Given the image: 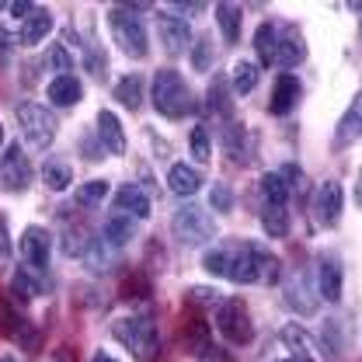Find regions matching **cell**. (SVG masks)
<instances>
[{
	"label": "cell",
	"instance_id": "f6af8a7d",
	"mask_svg": "<svg viewBox=\"0 0 362 362\" xmlns=\"http://www.w3.org/2000/svg\"><path fill=\"white\" fill-rule=\"evenodd\" d=\"M202 359H206V362H233V356H230L226 349H216V345H209V349L202 352Z\"/></svg>",
	"mask_w": 362,
	"mask_h": 362
},
{
	"label": "cell",
	"instance_id": "74e56055",
	"mask_svg": "<svg viewBox=\"0 0 362 362\" xmlns=\"http://www.w3.org/2000/svg\"><path fill=\"white\" fill-rule=\"evenodd\" d=\"M0 320H4V334H7V338H18V331L28 324L25 317H18L14 310H11V303H7V300H0Z\"/></svg>",
	"mask_w": 362,
	"mask_h": 362
},
{
	"label": "cell",
	"instance_id": "8fae6325",
	"mask_svg": "<svg viewBox=\"0 0 362 362\" xmlns=\"http://www.w3.org/2000/svg\"><path fill=\"white\" fill-rule=\"evenodd\" d=\"M21 255L32 269H45L49 265V255H52V237L45 226H28L21 233Z\"/></svg>",
	"mask_w": 362,
	"mask_h": 362
},
{
	"label": "cell",
	"instance_id": "83f0119b",
	"mask_svg": "<svg viewBox=\"0 0 362 362\" xmlns=\"http://www.w3.org/2000/svg\"><path fill=\"white\" fill-rule=\"evenodd\" d=\"M42 181L52 188V192H63V188H70L74 171H70V164H63V160H49L42 168Z\"/></svg>",
	"mask_w": 362,
	"mask_h": 362
},
{
	"label": "cell",
	"instance_id": "ab89813d",
	"mask_svg": "<svg viewBox=\"0 0 362 362\" xmlns=\"http://www.w3.org/2000/svg\"><path fill=\"white\" fill-rule=\"evenodd\" d=\"M223 143H226V153H230V157L237 160V153L244 150V129L230 122V126H226V133H223Z\"/></svg>",
	"mask_w": 362,
	"mask_h": 362
},
{
	"label": "cell",
	"instance_id": "5bb4252c",
	"mask_svg": "<svg viewBox=\"0 0 362 362\" xmlns=\"http://www.w3.org/2000/svg\"><path fill=\"white\" fill-rule=\"evenodd\" d=\"M300 81L293 77V74H279V81H275V88H272V101H269V112L272 115H289L293 108H296V101H300Z\"/></svg>",
	"mask_w": 362,
	"mask_h": 362
},
{
	"label": "cell",
	"instance_id": "f907efd6",
	"mask_svg": "<svg viewBox=\"0 0 362 362\" xmlns=\"http://www.w3.org/2000/svg\"><path fill=\"white\" fill-rule=\"evenodd\" d=\"M171 7H178V11H202V4H171Z\"/></svg>",
	"mask_w": 362,
	"mask_h": 362
},
{
	"label": "cell",
	"instance_id": "8992f818",
	"mask_svg": "<svg viewBox=\"0 0 362 362\" xmlns=\"http://www.w3.org/2000/svg\"><path fill=\"white\" fill-rule=\"evenodd\" d=\"M216 327L230 345H247L255 338V324H251L244 300H223L220 310H216Z\"/></svg>",
	"mask_w": 362,
	"mask_h": 362
},
{
	"label": "cell",
	"instance_id": "30bf717a",
	"mask_svg": "<svg viewBox=\"0 0 362 362\" xmlns=\"http://www.w3.org/2000/svg\"><path fill=\"white\" fill-rule=\"evenodd\" d=\"M157 32H160V42L171 56H178L192 45V28L181 14H157Z\"/></svg>",
	"mask_w": 362,
	"mask_h": 362
},
{
	"label": "cell",
	"instance_id": "3957f363",
	"mask_svg": "<svg viewBox=\"0 0 362 362\" xmlns=\"http://www.w3.org/2000/svg\"><path fill=\"white\" fill-rule=\"evenodd\" d=\"M108 28H112V35H115V42L119 49L129 56V59H143L146 52H150V39H146V28H143V21H139V14H136V7H112V14H108Z\"/></svg>",
	"mask_w": 362,
	"mask_h": 362
},
{
	"label": "cell",
	"instance_id": "f546056e",
	"mask_svg": "<svg viewBox=\"0 0 362 362\" xmlns=\"http://www.w3.org/2000/svg\"><path fill=\"white\" fill-rule=\"evenodd\" d=\"M185 345L192 349V352H206L213 341H209V324L206 320H188V327H185Z\"/></svg>",
	"mask_w": 362,
	"mask_h": 362
},
{
	"label": "cell",
	"instance_id": "8d00e7d4",
	"mask_svg": "<svg viewBox=\"0 0 362 362\" xmlns=\"http://www.w3.org/2000/svg\"><path fill=\"white\" fill-rule=\"evenodd\" d=\"M45 63H49L52 70H59V77H66V74L74 70V59H70V52H66L63 45H52V49L45 52Z\"/></svg>",
	"mask_w": 362,
	"mask_h": 362
},
{
	"label": "cell",
	"instance_id": "7a4b0ae2",
	"mask_svg": "<svg viewBox=\"0 0 362 362\" xmlns=\"http://www.w3.org/2000/svg\"><path fill=\"white\" fill-rule=\"evenodd\" d=\"M153 108L168 119H181V115H192L195 112V101H192V90L181 81L178 70H160L153 77Z\"/></svg>",
	"mask_w": 362,
	"mask_h": 362
},
{
	"label": "cell",
	"instance_id": "2e32d148",
	"mask_svg": "<svg viewBox=\"0 0 362 362\" xmlns=\"http://www.w3.org/2000/svg\"><path fill=\"white\" fill-rule=\"evenodd\" d=\"M45 98H49L52 105H59V108H74V105L84 98V88H81V81H77L74 74H66V77H56V81H49Z\"/></svg>",
	"mask_w": 362,
	"mask_h": 362
},
{
	"label": "cell",
	"instance_id": "d6986e66",
	"mask_svg": "<svg viewBox=\"0 0 362 362\" xmlns=\"http://www.w3.org/2000/svg\"><path fill=\"white\" fill-rule=\"evenodd\" d=\"M230 105H233L230 77L216 74V77L209 81V90H206V108H209V112H216V115H223V119H230Z\"/></svg>",
	"mask_w": 362,
	"mask_h": 362
},
{
	"label": "cell",
	"instance_id": "d590c367",
	"mask_svg": "<svg viewBox=\"0 0 362 362\" xmlns=\"http://www.w3.org/2000/svg\"><path fill=\"white\" fill-rule=\"evenodd\" d=\"M213 45H209V35H202V39H195L192 42V66L195 70H209L213 66Z\"/></svg>",
	"mask_w": 362,
	"mask_h": 362
},
{
	"label": "cell",
	"instance_id": "4dcf8cb0",
	"mask_svg": "<svg viewBox=\"0 0 362 362\" xmlns=\"http://www.w3.org/2000/svg\"><path fill=\"white\" fill-rule=\"evenodd\" d=\"M262 192H265V202H275V206H286V199H289V185L282 181L279 171L262 178Z\"/></svg>",
	"mask_w": 362,
	"mask_h": 362
},
{
	"label": "cell",
	"instance_id": "60d3db41",
	"mask_svg": "<svg viewBox=\"0 0 362 362\" xmlns=\"http://www.w3.org/2000/svg\"><path fill=\"white\" fill-rule=\"evenodd\" d=\"M202 269L213 272V275H223V279H226V247H216V251H209V255L202 258Z\"/></svg>",
	"mask_w": 362,
	"mask_h": 362
},
{
	"label": "cell",
	"instance_id": "1f68e13d",
	"mask_svg": "<svg viewBox=\"0 0 362 362\" xmlns=\"http://www.w3.org/2000/svg\"><path fill=\"white\" fill-rule=\"evenodd\" d=\"M108 195V181L94 178V181H84L77 192H74V199H77V206H98L101 199Z\"/></svg>",
	"mask_w": 362,
	"mask_h": 362
},
{
	"label": "cell",
	"instance_id": "f35d334b",
	"mask_svg": "<svg viewBox=\"0 0 362 362\" xmlns=\"http://www.w3.org/2000/svg\"><path fill=\"white\" fill-rule=\"evenodd\" d=\"M258 247V244H255ZM258 269H262V279L265 282H275L279 279V258L272 255V251H265V247H258Z\"/></svg>",
	"mask_w": 362,
	"mask_h": 362
},
{
	"label": "cell",
	"instance_id": "5b68a950",
	"mask_svg": "<svg viewBox=\"0 0 362 362\" xmlns=\"http://www.w3.org/2000/svg\"><path fill=\"white\" fill-rule=\"evenodd\" d=\"M18 122L25 129V139L35 150H49L52 146V139H56V115L49 108L35 105V101H25V105H18Z\"/></svg>",
	"mask_w": 362,
	"mask_h": 362
},
{
	"label": "cell",
	"instance_id": "9a60e30c",
	"mask_svg": "<svg viewBox=\"0 0 362 362\" xmlns=\"http://www.w3.org/2000/svg\"><path fill=\"white\" fill-rule=\"evenodd\" d=\"M115 209L133 216V220H146L150 216V199H146V192L139 185H122L115 192Z\"/></svg>",
	"mask_w": 362,
	"mask_h": 362
},
{
	"label": "cell",
	"instance_id": "9c48e42d",
	"mask_svg": "<svg viewBox=\"0 0 362 362\" xmlns=\"http://www.w3.org/2000/svg\"><path fill=\"white\" fill-rule=\"evenodd\" d=\"M341 206H345V188H341V181H324L314 195V220L320 226H334L341 220Z\"/></svg>",
	"mask_w": 362,
	"mask_h": 362
},
{
	"label": "cell",
	"instance_id": "816d5d0a",
	"mask_svg": "<svg viewBox=\"0 0 362 362\" xmlns=\"http://www.w3.org/2000/svg\"><path fill=\"white\" fill-rule=\"evenodd\" d=\"M282 362H314V359H307V356H289V359H282Z\"/></svg>",
	"mask_w": 362,
	"mask_h": 362
},
{
	"label": "cell",
	"instance_id": "cb8c5ba5",
	"mask_svg": "<svg viewBox=\"0 0 362 362\" xmlns=\"http://www.w3.org/2000/svg\"><path fill=\"white\" fill-rule=\"evenodd\" d=\"M230 88H233V98L240 94H251V90L258 88V66L251 63V59H240L237 66H233V74H230Z\"/></svg>",
	"mask_w": 362,
	"mask_h": 362
},
{
	"label": "cell",
	"instance_id": "db71d44e",
	"mask_svg": "<svg viewBox=\"0 0 362 362\" xmlns=\"http://www.w3.org/2000/svg\"><path fill=\"white\" fill-rule=\"evenodd\" d=\"M356 199H359V206H362V181H359V192H356Z\"/></svg>",
	"mask_w": 362,
	"mask_h": 362
},
{
	"label": "cell",
	"instance_id": "ac0fdd59",
	"mask_svg": "<svg viewBox=\"0 0 362 362\" xmlns=\"http://www.w3.org/2000/svg\"><path fill=\"white\" fill-rule=\"evenodd\" d=\"M98 136L105 139L108 153H126V133L115 112H98Z\"/></svg>",
	"mask_w": 362,
	"mask_h": 362
},
{
	"label": "cell",
	"instance_id": "d6a6232c",
	"mask_svg": "<svg viewBox=\"0 0 362 362\" xmlns=\"http://www.w3.org/2000/svg\"><path fill=\"white\" fill-rule=\"evenodd\" d=\"M282 341L293 349V356H307V352H310V345H314V341H310V334H307L303 327H296V324L282 327ZM307 359H310V356H307Z\"/></svg>",
	"mask_w": 362,
	"mask_h": 362
},
{
	"label": "cell",
	"instance_id": "ee69618b",
	"mask_svg": "<svg viewBox=\"0 0 362 362\" xmlns=\"http://www.w3.org/2000/svg\"><path fill=\"white\" fill-rule=\"evenodd\" d=\"M11 255V233H7V213L0 209V258Z\"/></svg>",
	"mask_w": 362,
	"mask_h": 362
},
{
	"label": "cell",
	"instance_id": "7dc6e473",
	"mask_svg": "<svg viewBox=\"0 0 362 362\" xmlns=\"http://www.w3.org/2000/svg\"><path fill=\"white\" fill-rule=\"evenodd\" d=\"M52 362H77V356L70 345H59V349H52Z\"/></svg>",
	"mask_w": 362,
	"mask_h": 362
},
{
	"label": "cell",
	"instance_id": "52a82bcc",
	"mask_svg": "<svg viewBox=\"0 0 362 362\" xmlns=\"http://www.w3.org/2000/svg\"><path fill=\"white\" fill-rule=\"evenodd\" d=\"M0 178H4V185H7L11 192H25V188L32 185L28 153H25L18 143H11V146L4 150V157H0Z\"/></svg>",
	"mask_w": 362,
	"mask_h": 362
},
{
	"label": "cell",
	"instance_id": "ffe728a7",
	"mask_svg": "<svg viewBox=\"0 0 362 362\" xmlns=\"http://www.w3.org/2000/svg\"><path fill=\"white\" fill-rule=\"evenodd\" d=\"M168 188L181 195V199H188V195H195L199 188H202V178H199V171L195 168H188V164H171V171H168Z\"/></svg>",
	"mask_w": 362,
	"mask_h": 362
},
{
	"label": "cell",
	"instance_id": "7bdbcfd3",
	"mask_svg": "<svg viewBox=\"0 0 362 362\" xmlns=\"http://www.w3.org/2000/svg\"><path fill=\"white\" fill-rule=\"evenodd\" d=\"M188 300H192V303H199V307H206V303L213 307V303H216L220 296H216V289H206V286H195V289H188Z\"/></svg>",
	"mask_w": 362,
	"mask_h": 362
},
{
	"label": "cell",
	"instance_id": "d4e9b609",
	"mask_svg": "<svg viewBox=\"0 0 362 362\" xmlns=\"http://www.w3.org/2000/svg\"><path fill=\"white\" fill-rule=\"evenodd\" d=\"M216 25H220L226 42H237L240 39V7L237 4H216Z\"/></svg>",
	"mask_w": 362,
	"mask_h": 362
},
{
	"label": "cell",
	"instance_id": "4316f807",
	"mask_svg": "<svg viewBox=\"0 0 362 362\" xmlns=\"http://www.w3.org/2000/svg\"><path fill=\"white\" fill-rule=\"evenodd\" d=\"M362 133V94L352 101V108L345 112V119H341V126H338V136H334V143L341 146L345 139H356Z\"/></svg>",
	"mask_w": 362,
	"mask_h": 362
},
{
	"label": "cell",
	"instance_id": "11a10c76",
	"mask_svg": "<svg viewBox=\"0 0 362 362\" xmlns=\"http://www.w3.org/2000/svg\"><path fill=\"white\" fill-rule=\"evenodd\" d=\"M0 146H4V122H0Z\"/></svg>",
	"mask_w": 362,
	"mask_h": 362
},
{
	"label": "cell",
	"instance_id": "e575fe53",
	"mask_svg": "<svg viewBox=\"0 0 362 362\" xmlns=\"http://www.w3.org/2000/svg\"><path fill=\"white\" fill-rule=\"evenodd\" d=\"M286 303H289V307H296L300 314H314V300L307 296V282H303V279H296V282L289 286V293H286Z\"/></svg>",
	"mask_w": 362,
	"mask_h": 362
},
{
	"label": "cell",
	"instance_id": "603a6c76",
	"mask_svg": "<svg viewBox=\"0 0 362 362\" xmlns=\"http://www.w3.org/2000/svg\"><path fill=\"white\" fill-rule=\"evenodd\" d=\"M275 49H279V25H258V32H255V52H258V59L265 63V66H275Z\"/></svg>",
	"mask_w": 362,
	"mask_h": 362
},
{
	"label": "cell",
	"instance_id": "681fc988",
	"mask_svg": "<svg viewBox=\"0 0 362 362\" xmlns=\"http://www.w3.org/2000/svg\"><path fill=\"white\" fill-rule=\"evenodd\" d=\"M90 362H119L115 356H108V352H94V359Z\"/></svg>",
	"mask_w": 362,
	"mask_h": 362
},
{
	"label": "cell",
	"instance_id": "e0dca14e",
	"mask_svg": "<svg viewBox=\"0 0 362 362\" xmlns=\"http://www.w3.org/2000/svg\"><path fill=\"white\" fill-rule=\"evenodd\" d=\"M133 237H136V220L126 216V213H112L108 223L101 226V240H105L108 247H126Z\"/></svg>",
	"mask_w": 362,
	"mask_h": 362
},
{
	"label": "cell",
	"instance_id": "277c9868",
	"mask_svg": "<svg viewBox=\"0 0 362 362\" xmlns=\"http://www.w3.org/2000/svg\"><path fill=\"white\" fill-rule=\"evenodd\" d=\"M171 230H175V237L181 244H188V247H199V244L216 237V223L206 213V206H181L178 213L171 216Z\"/></svg>",
	"mask_w": 362,
	"mask_h": 362
},
{
	"label": "cell",
	"instance_id": "836d02e7",
	"mask_svg": "<svg viewBox=\"0 0 362 362\" xmlns=\"http://www.w3.org/2000/svg\"><path fill=\"white\" fill-rule=\"evenodd\" d=\"M192 157H195L199 164H209V157H213V139H209V129H206V126H195V129H192Z\"/></svg>",
	"mask_w": 362,
	"mask_h": 362
},
{
	"label": "cell",
	"instance_id": "b9f144b4",
	"mask_svg": "<svg viewBox=\"0 0 362 362\" xmlns=\"http://www.w3.org/2000/svg\"><path fill=\"white\" fill-rule=\"evenodd\" d=\"M209 206L220 209V213H226V209L233 206V195H230L226 185H213V188H209Z\"/></svg>",
	"mask_w": 362,
	"mask_h": 362
},
{
	"label": "cell",
	"instance_id": "f1b7e54d",
	"mask_svg": "<svg viewBox=\"0 0 362 362\" xmlns=\"http://www.w3.org/2000/svg\"><path fill=\"white\" fill-rule=\"evenodd\" d=\"M11 293H18V300H35V296L42 293V282L32 279V272L28 269H18L14 272V279H11Z\"/></svg>",
	"mask_w": 362,
	"mask_h": 362
},
{
	"label": "cell",
	"instance_id": "44dd1931",
	"mask_svg": "<svg viewBox=\"0 0 362 362\" xmlns=\"http://www.w3.org/2000/svg\"><path fill=\"white\" fill-rule=\"evenodd\" d=\"M143 98H146V81H143L139 74H129V77H122V81L115 84V101L126 105L129 112H139V108H143Z\"/></svg>",
	"mask_w": 362,
	"mask_h": 362
},
{
	"label": "cell",
	"instance_id": "7c38bea8",
	"mask_svg": "<svg viewBox=\"0 0 362 362\" xmlns=\"http://www.w3.org/2000/svg\"><path fill=\"white\" fill-rule=\"evenodd\" d=\"M307 59V42H303V35H300V28H293V25H279V49H275V63H282V66H300Z\"/></svg>",
	"mask_w": 362,
	"mask_h": 362
},
{
	"label": "cell",
	"instance_id": "484cf974",
	"mask_svg": "<svg viewBox=\"0 0 362 362\" xmlns=\"http://www.w3.org/2000/svg\"><path fill=\"white\" fill-rule=\"evenodd\" d=\"M262 226H265L269 237H286V230H289V213H286V206L265 202V209H262Z\"/></svg>",
	"mask_w": 362,
	"mask_h": 362
},
{
	"label": "cell",
	"instance_id": "ba28073f",
	"mask_svg": "<svg viewBox=\"0 0 362 362\" xmlns=\"http://www.w3.org/2000/svg\"><path fill=\"white\" fill-rule=\"evenodd\" d=\"M226 279L230 282H258L262 269H258V247L255 244H240V247H230L226 251Z\"/></svg>",
	"mask_w": 362,
	"mask_h": 362
},
{
	"label": "cell",
	"instance_id": "6da1fadb",
	"mask_svg": "<svg viewBox=\"0 0 362 362\" xmlns=\"http://www.w3.org/2000/svg\"><path fill=\"white\" fill-rule=\"evenodd\" d=\"M112 334L133 352L139 362H153L160 352V334L150 317H122L112 324Z\"/></svg>",
	"mask_w": 362,
	"mask_h": 362
},
{
	"label": "cell",
	"instance_id": "c3c4849f",
	"mask_svg": "<svg viewBox=\"0 0 362 362\" xmlns=\"http://www.w3.org/2000/svg\"><path fill=\"white\" fill-rule=\"evenodd\" d=\"M11 45H14V35H11V32L0 25V49H11Z\"/></svg>",
	"mask_w": 362,
	"mask_h": 362
},
{
	"label": "cell",
	"instance_id": "7402d4cb",
	"mask_svg": "<svg viewBox=\"0 0 362 362\" xmlns=\"http://www.w3.org/2000/svg\"><path fill=\"white\" fill-rule=\"evenodd\" d=\"M49 32H52V14H49V11H35V14L21 25L18 42H21V45H39Z\"/></svg>",
	"mask_w": 362,
	"mask_h": 362
},
{
	"label": "cell",
	"instance_id": "f5cc1de1",
	"mask_svg": "<svg viewBox=\"0 0 362 362\" xmlns=\"http://www.w3.org/2000/svg\"><path fill=\"white\" fill-rule=\"evenodd\" d=\"M0 362H18L14 356H0Z\"/></svg>",
	"mask_w": 362,
	"mask_h": 362
},
{
	"label": "cell",
	"instance_id": "4fadbf2b",
	"mask_svg": "<svg viewBox=\"0 0 362 362\" xmlns=\"http://www.w3.org/2000/svg\"><path fill=\"white\" fill-rule=\"evenodd\" d=\"M317 289L327 303H338L341 300V262L334 255H320L317 262Z\"/></svg>",
	"mask_w": 362,
	"mask_h": 362
},
{
	"label": "cell",
	"instance_id": "bcb514c9",
	"mask_svg": "<svg viewBox=\"0 0 362 362\" xmlns=\"http://www.w3.org/2000/svg\"><path fill=\"white\" fill-rule=\"evenodd\" d=\"M35 11H39V7H35V4H28V0H18V4H11V14H18V18H25V21H28Z\"/></svg>",
	"mask_w": 362,
	"mask_h": 362
}]
</instances>
